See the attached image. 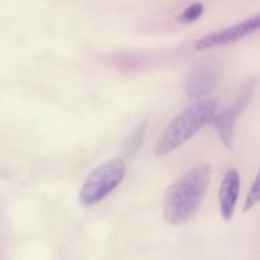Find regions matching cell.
Here are the masks:
<instances>
[{
  "mask_svg": "<svg viewBox=\"0 0 260 260\" xmlns=\"http://www.w3.org/2000/svg\"><path fill=\"white\" fill-rule=\"evenodd\" d=\"M211 168L198 165L178 178L164 197V217L172 225L187 222L194 216L207 193Z\"/></svg>",
  "mask_w": 260,
  "mask_h": 260,
  "instance_id": "obj_1",
  "label": "cell"
},
{
  "mask_svg": "<svg viewBox=\"0 0 260 260\" xmlns=\"http://www.w3.org/2000/svg\"><path fill=\"white\" fill-rule=\"evenodd\" d=\"M217 109L213 99L196 102L178 114L167 126L154 149L155 156H164L192 139L197 132L212 121Z\"/></svg>",
  "mask_w": 260,
  "mask_h": 260,
  "instance_id": "obj_2",
  "label": "cell"
},
{
  "mask_svg": "<svg viewBox=\"0 0 260 260\" xmlns=\"http://www.w3.org/2000/svg\"><path fill=\"white\" fill-rule=\"evenodd\" d=\"M126 164L121 157H113L103 162L90 173L80 190V201L85 206H93L111 194L123 180Z\"/></svg>",
  "mask_w": 260,
  "mask_h": 260,
  "instance_id": "obj_3",
  "label": "cell"
},
{
  "mask_svg": "<svg viewBox=\"0 0 260 260\" xmlns=\"http://www.w3.org/2000/svg\"><path fill=\"white\" fill-rule=\"evenodd\" d=\"M259 25L260 17L259 15H255V17H251L249 19L244 20V22L225 28V29L220 30V32L211 33V35L200 38L197 41V43H196V48L200 51H203L208 50V48L238 42V41L243 40L246 36L251 35L253 32L258 30Z\"/></svg>",
  "mask_w": 260,
  "mask_h": 260,
  "instance_id": "obj_4",
  "label": "cell"
},
{
  "mask_svg": "<svg viewBox=\"0 0 260 260\" xmlns=\"http://www.w3.org/2000/svg\"><path fill=\"white\" fill-rule=\"evenodd\" d=\"M218 79H220V73L217 68L201 65L192 69L185 78V94L193 99L201 98L215 88Z\"/></svg>",
  "mask_w": 260,
  "mask_h": 260,
  "instance_id": "obj_5",
  "label": "cell"
},
{
  "mask_svg": "<svg viewBox=\"0 0 260 260\" xmlns=\"http://www.w3.org/2000/svg\"><path fill=\"white\" fill-rule=\"evenodd\" d=\"M240 193V175L238 170L231 169L226 173L220 188V208L223 220L230 221L238 203Z\"/></svg>",
  "mask_w": 260,
  "mask_h": 260,
  "instance_id": "obj_6",
  "label": "cell"
},
{
  "mask_svg": "<svg viewBox=\"0 0 260 260\" xmlns=\"http://www.w3.org/2000/svg\"><path fill=\"white\" fill-rule=\"evenodd\" d=\"M243 107L244 103L243 99H241L238 103L234 104L233 107L226 108L225 111L221 112L218 116L215 114V117L212 118L213 124H215L216 129L218 132V136L222 140L223 144L226 145V147H229L230 150H233L234 147V128H235L236 119H238V116Z\"/></svg>",
  "mask_w": 260,
  "mask_h": 260,
  "instance_id": "obj_7",
  "label": "cell"
},
{
  "mask_svg": "<svg viewBox=\"0 0 260 260\" xmlns=\"http://www.w3.org/2000/svg\"><path fill=\"white\" fill-rule=\"evenodd\" d=\"M203 12H205V5L202 3H194V4L185 8V10L179 15L178 19H179L180 23L196 22V20L202 17Z\"/></svg>",
  "mask_w": 260,
  "mask_h": 260,
  "instance_id": "obj_8",
  "label": "cell"
},
{
  "mask_svg": "<svg viewBox=\"0 0 260 260\" xmlns=\"http://www.w3.org/2000/svg\"><path fill=\"white\" fill-rule=\"evenodd\" d=\"M259 201V177H256V179L254 180L253 185H251L250 190L248 193V197H246L245 205H244V211H249L254 207V206L258 203Z\"/></svg>",
  "mask_w": 260,
  "mask_h": 260,
  "instance_id": "obj_9",
  "label": "cell"
},
{
  "mask_svg": "<svg viewBox=\"0 0 260 260\" xmlns=\"http://www.w3.org/2000/svg\"><path fill=\"white\" fill-rule=\"evenodd\" d=\"M144 134H145V128L144 127H141V128L137 129V131L132 135L131 139L127 141V146L124 151H126V154L128 155V156H131L134 152L137 151V147L140 146V142H141L142 137H144Z\"/></svg>",
  "mask_w": 260,
  "mask_h": 260,
  "instance_id": "obj_10",
  "label": "cell"
}]
</instances>
